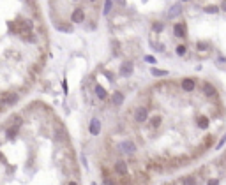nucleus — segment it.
Returning <instances> with one entry per match:
<instances>
[{
	"instance_id": "nucleus-21",
	"label": "nucleus",
	"mask_w": 226,
	"mask_h": 185,
	"mask_svg": "<svg viewBox=\"0 0 226 185\" xmlns=\"http://www.w3.org/2000/svg\"><path fill=\"white\" fill-rule=\"evenodd\" d=\"M88 2H97V0H88Z\"/></svg>"
},
{
	"instance_id": "nucleus-16",
	"label": "nucleus",
	"mask_w": 226,
	"mask_h": 185,
	"mask_svg": "<svg viewBox=\"0 0 226 185\" xmlns=\"http://www.w3.org/2000/svg\"><path fill=\"white\" fill-rule=\"evenodd\" d=\"M102 11H104V14H108L111 11V0H106L104 2V9H102Z\"/></svg>"
},
{
	"instance_id": "nucleus-3",
	"label": "nucleus",
	"mask_w": 226,
	"mask_h": 185,
	"mask_svg": "<svg viewBox=\"0 0 226 185\" xmlns=\"http://www.w3.org/2000/svg\"><path fill=\"white\" fill-rule=\"evenodd\" d=\"M71 21H73V23H83L85 21V9L83 7L74 9L73 14H71Z\"/></svg>"
},
{
	"instance_id": "nucleus-18",
	"label": "nucleus",
	"mask_w": 226,
	"mask_h": 185,
	"mask_svg": "<svg viewBox=\"0 0 226 185\" xmlns=\"http://www.w3.org/2000/svg\"><path fill=\"white\" fill-rule=\"evenodd\" d=\"M145 60H147V62H148V64H156V60H154V58H152V57H147V58H145Z\"/></svg>"
},
{
	"instance_id": "nucleus-12",
	"label": "nucleus",
	"mask_w": 226,
	"mask_h": 185,
	"mask_svg": "<svg viewBox=\"0 0 226 185\" xmlns=\"http://www.w3.org/2000/svg\"><path fill=\"white\" fill-rule=\"evenodd\" d=\"M122 100H124V95H122L120 92H115V94H113V100H111V102H113L115 106H118Z\"/></svg>"
},
{
	"instance_id": "nucleus-6",
	"label": "nucleus",
	"mask_w": 226,
	"mask_h": 185,
	"mask_svg": "<svg viewBox=\"0 0 226 185\" xmlns=\"http://www.w3.org/2000/svg\"><path fill=\"white\" fill-rule=\"evenodd\" d=\"M203 94H205V97H215L217 95V88L212 83H209V81H205L203 83Z\"/></svg>"
},
{
	"instance_id": "nucleus-13",
	"label": "nucleus",
	"mask_w": 226,
	"mask_h": 185,
	"mask_svg": "<svg viewBox=\"0 0 226 185\" xmlns=\"http://www.w3.org/2000/svg\"><path fill=\"white\" fill-rule=\"evenodd\" d=\"M180 11H182V5H173V7L170 9V13H168V16H170V18H173V16H177V14H180Z\"/></svg>"
},
{
	"instance_id": "nucleus-8",
	"label": "nucleus",
	"mask_w": 226,
	"mask_h": 185,
	"mask_svg": "<svg viewBox=\"0 0 226 185\" xmlns=\"http://www.w3.org/2000/svg\"><path fill=\"white\" fill-rule=\"evenodd\" d=\"M161 122H162V118H161V116H152V118H148V129H150V130L159 129Z\"/></svg>"
},
{
	"instance_id": "nucleus-5",
	"label": "nucleus",
	"mask_w": 226,
	"mask_h": 185,
	"mask_svg": "<svg viewBox=\"0 0 226 185\" xmlns=\"http://www.w3.org/2000/svg\"><path fill=\"white\" fill-rule=\"evenodd\" d=\"M180 87H182L184 92H193L194 87H196V81H194L193 78H184V79L180 81Z\"/></svg>"
},
{
	"instance_id": "nucleus-14",
	"label": "nucleus",
	"mask_w": 226,
	"mask_h": 185,
	"mask_svg": "<svg viewBox=\"0 0 226 185\" xmlns=\"http://www.w3.org/2000/svg\"><path fill=\"white\" fill-rule=\"evenodd\" d=\"M175 51H177V55H179V57H184V55L187 53V46H186V44H179Z\"/></svg>"
},
{
	"instance_id": "nucleus-19",
	"label": "nucleus",
	"mask_w": 226,
	"mask_h": 185,
	"mask_svg": "<svg viewBox=\"0 0 226 185\" xmlns=\"http://www.w3.org/2000/svg\"><path fill=\"white\" fill-rule=\"evenodd\" d=\"M221 11H224V13H226V0L223 2V5H221Z\"/></svg>"
},
{
	"instance_id": "nucleus-11",
	"label": "nucleus",
	"mask_w": 226,
	"mask_h": 185,
	"mask_svg": "<svg viewBox=\"0 0 226 185\" xmlns=\"http://www.w3.org/2000/svg\"><path fill=\"white\" fill-rule=\"evenodd\" d=\"M96 94H97V97L101 100H106L108 99V94L104 92V88H102V87H96Z\"/></svg>"
},
{
	"instance_id": "nucleus-4",
	"label": "nucleus",
	"mask_w": 226,
	"mask_h": 185,
	"mask_svg": "<svg viewBox=\"0 0 226 185\" xmlns=\"http://www.w3.org/2000/svg\"><path fill=\"white\" fill-rule=\"evenodd\" d=\"M173 32H175V35H177V37L184 39V37L187 35V27H186V23H184V21L175 23V27H173Z\"/></svg>"
},
{
	"instance_id": "nucleus-20",
	"label": "nucleus",
	"mask_w": 226,
	"mask_h": 185,
	"mask_svg": "<svg viewBox=\"0 0 226 185\" xmlns=\"http://www.w3.org/2000/svg\"><path fill=\"white\" fill-rule=\"evenodd\" d=\"M69 185H78V183H76V182H71V183H69Z\"/></svg>"
},
{
	"instance_id": "nucleus-17",
	"label": "nucleus",
	"mask_w": 226,
	"mask_h": 185,
	"mask_svg": "<svg viewBox=\"0 0 226 185\" xmlns=\"http://www.w3.org/2000/svg\"><path fill=\"white\" fill-rule=\"evenodd\" d=\"M152 74H156V76H164L166 73H162V71H157V69H154V71H152Z\"/></svg>"
},
{
	"instance_id": "nucleus-7",
	"label": "nucleus",
	"mask_w": 226,
	"mask_h": 185,
	"mask_svg": "<svg viewBox=\"0 0 226 185\" xmlns=\"http://www.w3.org/2000/svg\"><path fill=\"white\" fill-rule=\"evenodd\" d=\"M131 74H132V64H131V62H122L120 76H131Z\"/></svg>"
},
{
	"instance_id": "nucleus-2",
	"label": "nucleus",
	"mask_w": 226,
	"mask_h": 185,
	"mask_svg": "<svg viewBox=\"0 0 226 185\" xmlns=\"http://www.w3.org/2000/svg\"><path fill=\"white\" fill-rule=\"evenodd\" d=\"M132 118H134L136 123L148 122V108H145V106H134V108H132Z\"/></svg>"
},
{
	"instance_id": "nucleus-15",
	"label": "nucleus",
	"mask_w": 226,
	"mask_h": 185,
	"mask_svg": "<svg viewBox=\"0 0 226 185\" xmlns=\"http://www.w3.org/2000/svg\"><path fill=\"white\" fill-rule=\"evenodd\" d=\"M152 28L156 30V32H161V30H164V23H161V21H154V23H152Z\"/></svg>"
},
{
	"instance_id": "nucleus-1",
	"label": "nucleus",
	"mask_w": 226,
	"mask_h": 185,
	"mask_svg": "<svg viewBox=\"0 0 226 185\" xmlns=\"http://www.w3.org/2000/svg\"><path fill=\"white\" fill-rule=\"evenodd\" d=\"M18 100H19V95L16 92H13V90L0 92V106H14Z\"/></svg>"
},
{
	"instance_id": "nucleus-10",
	"label": "nucleus",
	"mask_w": 226,
	"mask_h": 185,
	"mask_svg": "<svg viewBox=\"0 0 226 185\" xmlns=\"http://www.w3.org/2000/svg\"><path fill=\"white\" fill-rule=\"evenodd\" d=\"M203 11L209 13V14H219L221 7H219V5H207V7H203Z\"/></svg>"
},
{
	"instance_id": "nucleus-9",
	"label": "nucleus",
	"mask_w": 226,
	"mask_h": 185,
	"mask_svg": "<svg viewBox=\"0 0 226 185\" xmlns=\"http://www.w3.org/2000/svg\"><path fill=\"white\" fill-rule=\"evenodd\" d=\"M99 130H101V122L97 118H92V122H90V132H92V134H97Z\"/></svg>"
}]
</instances>
